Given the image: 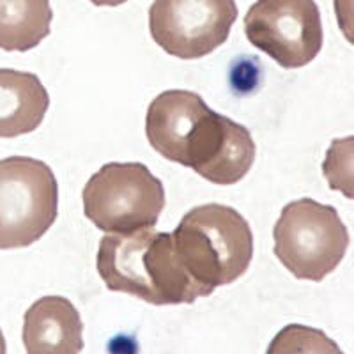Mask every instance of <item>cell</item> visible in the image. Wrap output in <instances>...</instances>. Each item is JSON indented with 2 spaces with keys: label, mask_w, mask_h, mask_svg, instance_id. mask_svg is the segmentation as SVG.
Returning a JSON list of instances; mask_svg holds the SVG:
<instances>
[{
  "label": "cell",
  "mask_w": 354,
  "mask_h": 354,
  "mask_svg": "<svg viewBox=\"0 0 354 354\" xmlns=\"http://www.w3.org/2000/svg\"><path fill=\"white\" fill-rule=\"evenodd\" d=\"M96 268L106 289L149 305H192L204 298L177 259L172 232L149 229L109 232L100 241Z\"/></svg>",
  "instance_id": "obj_1"
},
{
  "label": "cell",
  "mask_w": 354,
  "mask_h": 354,
  "mask_svg": "<svg viewBox=\"0 0 354 354\" xmlns=\"http://www.w3.org/2000/svg\"><path fill=\"white\" fill-rule=\"evenodd\" d=\"M174 248L183 270L211 296L248 271L254 259V234L241 213L223 204L189 209L172 232Z\"/></svg>",
  "instance_id": "obj_2"
},
{
  "label": "cell",
  "mask_w": 354,
  "mask_h": 354,
  "mask_svg": "<svg viewBox=\"0 0 354 354\" xmlns=\"http://www.w3.org/2000/svg\"><path fill=\"white\" fill-rule=\"evenodd\" d=\"M274 255L298 280L321 282L349 248V230L333 205L305 197L283 205L273 229Z\"/></svg>",
  "instance_id": "obj_3"
},
{
  "label": "cell",
  "mask_w": 354,
  "mask_h": 354,
  "mask_svg": "<svg viewBox=\"0 0 354 354\" xmlns=\"http://www.w3.org/2000/svg\"><path fill=\"white\" fill-rule=\"evenodd\" d=\"M84 214L103 232H133L158 223L163 183L144 163H106L82 192Z\"/></svg>",
  "instance_id": "obj_4"
},
{
  "label": "cell",
  "mask_w": 354,
  "mask_h": 354,
  "mask_svg": "<svg viewBox=\"0 0 354 354\" xmlns=\"http://www.w3.org/2000/svg\"><path fill=\"white\" fill-rule=\"evenodd\" d=\"M59 214V185L44 161L28 156L0 160V250L39 241Z\"/></svg>",
  "instance_id": "obj_5"
},
{
  "label": "cell",
  "mask_w": 354,
  "mask_h": 354,
  "mask_svg": "<svg viewBox=\"0 0 354 354\" xmlns=\"http://www.w3.org/2000/svg\"><path fill=\"white\" fill-rule=\"evenodd\" d=\"M243 21L250 43L286 69L310 64L322 50L324 30L315 0H257Z\"/></svg>",
  "instance_id": "obj_6"
},
{
  "label": "cell",
  "mask_w": 354,
  "mask_h": 354,
  "mask_svg": "<svg viewBox=\"0 0 354 354\" xmlns=\"http://www.w3.org/2000/svg\"><path fill=\"white\" fill-rule=\"evenodd\" d=\"M238 15L236 0H153L149 32L163 52L194 61L229 39Z\"/></svg>",
  "instance_id": "obj_7"
},
{
  "label": "cell",
  "mask_w": 354,
  "mask_h": 354,
  "mask_svg": "<svg viewBox=\"0 0 354 354\" xmlns=\"http://www.w3.org/2000/svg\"><path fill=\"white\" fill-rule=\"evenodd\" d=\"M254 161L255 142L248 128L207 106L186 138L179 165L213 185L230 186L246 177Z\"/></svg>",
  "instance_id": "obj_8"
},
{
  "label": "cell",
  "mask_w": 354,
  "mask_h": 354,
  "mask_svg": "<svg viewBox=\"0 0 354 354\" xmlns=\"http://www.w3.org/2000/svg\"><path fill=\"white\" fill-rule=\"evenodd\" d=\"M28 354H78L84 351V324L77 306L64 296H43L24 317Z\"/></svg>",
  "instance_id": "obj_9"
},
{
  "label": "cell",
  "mask_w": 354,
  "mask_h": 354,
  "mask_svg": "<svg viewBox=\"0 0 354 354\" xmlns=\"http://www.w3.org/2000/svg\"><path fill=\"white\" fill-rule=\"evenodd\" d=\"M48 106L50 94L37 75L0 68V138L36 131Z\"/></svg>",
  "instance_id": "obj_10"
},
{
  "label": "cell",
  "mask_w": 354,
  "mask_h": 354,
  "mask_svg": "<svg viewBox=\"0 0 354 354\" xmlns=\"http://www.w3.org/2000/svg\"><path fill=\"white\" fill-rule=\"evenodd\" d=\"M50 0H0V50L28 52L50 36Z\"/></svg>",
  "instance_id": "obj_11"
},
{
  "label": "cell",
  "mask_w": 354,
  "mask_h": 354,
  "mask_svg": "<svg viewBox=\"0 0 354 354\" xmlns=\"http://www.w3.org/2000/svg\"><path fill=\"white\" fill-rule=\"evenodd\" d=\"M268 353H340V349L322 331L292 324L278 333Z\"/></svg>",
  "instance_id": "obj_12"
},
{
  "label": "cell",
  "mask_w": 354,
  "mask_h": 354,
  "mask_svg": "<svg viewBox=\"0 0 354 354\" xmlns=\"http://www.w3.org/2000/svg\"><path fill=\"white\" fill-rule=\"evenodd\" d=\"M88 2H93L97 8H117V6L126 4L128 0H88Z\"/></svg>",
  "instance_id": "obj_13"
},
{
  "label": "cell",
  "mask_w": 354,
  "mask_h": 354,
  "mask_svg": "<svg viewBox=\"0 0 354 354\" xmlns=\"http://www.w3.org/2000/svg\"><path fill=\"white\" fill-rule=\"evenodd\" d=\"M6 351H8V346H6L4 333H2V330H0V354H6Z\"/></svg>",
  "instance_id": "obj_14"
}]
</instances>
